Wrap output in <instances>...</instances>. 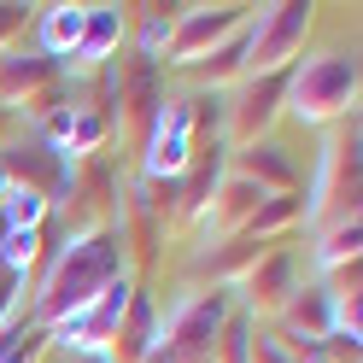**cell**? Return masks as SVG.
Listing matches in <instances>:
<instances>
[{"label": "cell", "mask_w": 363, "mask_h": 363, "mask_svg": "<svg viewBox=\"0 0 363 363\" xmlns=\"http://www.w3.org/2000/svg\"><path fill=\"white\" fill-rule=\"evenodd\" d=\"M118 276H123V229H94L82 240H65L48 264V276H41L35 316L41 323H59L71 311H88Z\"/></svg>", "instance_id": "cell-1"}, {"label": "cell", "mask_w": 363, "mask_h": 363, "mask_svg": "<svg viewBox=\"0 0 363 363\" xmlns=\"http://www.w3.org/2000/svg\"><path fill=\"white\" fill-rule=\"evenodd\" d=\"M299 123L323 129L334 118H346L357 106V59L352 53H316V59H299L287 71V100H281Z\"/></svg>", "instance_id": "cell-2"}, {"label": "cell", "mask_w": 363, "mask_h": 363, "mask_svg": "<svg viewBox=\"0 0 363 363\" xmlns=\"http://www.w3.org/2000/svg\"><path fill=\"white\" fill-rule=\"evenodd\" d=\"M229 293L211 287V293H176V299L164 305V316H158V340H164V352L176 363H211L217 357V340L223 328H229Z\"/></svg>", "instance_id": "cell-3"}, {"label": "cell", "mask_w": 363, "mask_h": 363, "mask_svg": "<svg viewBox=\"0 0 363 363\" xmlns=\"http://www.w3.org/2000/svg\"><path fill=\"white\" fill-rule=\"evenodd\" d=\"M194 135H199V106H194V100H182V94L158 100L141 176H147V182H182L188 164H194Z\"/></svg>", "instance_id": "cell-4"}, {"label": "cell", "mask_w": 363, "mask_h": 363, "mask_svg": "<svg viewBox=\"0 0 363 363\" xmlns=\"http://www.w3.org/2000/svg\"><path fill=\"white\" fill-rule=\"evenodd\" d=\"M311 217L316 223H340V217H357V123L352 135H334V141H323V152H316V188H311Z\"/></svg>", "instance_id": "cell-5"}, {"label": "cell", "mask_w": 363, "mask_h": 363, "mask_svg": "<svg viewBox=\"0 0 363 363\" xmlns=\"http://www.w3.org/2000/svg\"><path fill=\"white\" fill-rule=\"evenodd\" d=\"M311 12L316 6H305V0L258 12L252 24H246V41H252V53H246V77H252V71H287L293 48H299L305 30H311Z\"/></svg>", "instance_id": "cell-6"}, {"label": "cell", "mask_w": 363, "mask_h": 363, "mask_svg": "<svg viewBox=\"0 0 363 363\" xmlns=\"http://www.w3.org/2000/svg\"><path fill=\"white\" fill-rule=\"evenodd\" d=\"M246 6H199V12H176V30H170V65H182V71H194L206 53H217L223 41H229L240 24H246Z\"/></svg>", "instance_id": "cell-7"}, {"label": "cell", "mask_w": 363, "mask_h": 363, "mask_svg": "<svg viewBox=\"0 0 363 363\" xmlns=\"http://www.w3.org/2000/svg\"><path fill=\"white\" fill-rule=\"evenodd\" d=\"M281 100H287V71H252V77H240V94L229 106V135L252 147L258 135L276 123Z\"/></svg>", "instance_id": "cell-8"}, {"label": "cell", "mask_w": 363, "mask_h": 363, "mask_svg": "<svg viewBox=\"0 0 363 363\" xmlns=\"http://www.w3.org/2000/svg\"><path fill=\"white\" fill-rule=\"evenodd\" d=\"M118 340H123V346H111V363H141V357L158 352V305H152V293H141V287L129 293V311L118 323Z\"/></svg>", "instance_id": "cell-9"}, {"label": "cell", "mask_w": 363, "mask_h": 363, "mask_svg": "<svg viewBox=\"0 0 363 363\" xmlns=\"http://www.w3.org/2000/svg\"><path fill=\"white\" fill-rule=\"evenodd\" d=\"M118 41H123V6H88V24H82V41H77L71 65L77 71H94V65H106L118 53Z\"/></svg>", "instance_id": "cell-10"}, {"label": "cell", "mask_w": 363, "mask_h": 363, "mask_svg": "<svg viewBox=\"0 0 363 363\" xmlns=\"http://www.w3.org/2000/svg\"><path fill=\"white\" fill-rule=\"evenodd\" d=\"M246 287H252V305L258 311H281L293 293V246H276V252H264L252 264V276H246Z\"/></svg>", "instance_id": "cell-11"}, {"label": "cell", "mask_w": 363, "mask_h": 363, "mask_svg": "<svg viewBox=\"0 0 363 363\" xmlns=\"http://www.w3.org/2000/svg\"><path fill=\"white\" fill-rule=\"evenodd\" d=\"M235 170L246 176V182H258V188L269 194V188H293L299 182V170H293V158L276 147V141H252L240 158H235Z\"/></svg>", "instance_id": "cell-12"}, {"label": "cell", "mask_w": 363, "mask_h": 363, "mask_svg": "<svg viewBox=\"0 0 363 363\" xmlns=\"http://www.w3.org/2000/svg\"><path fill=\"white\" fill-rule=\"evenodd\" d=\"M53 211L48 188H35V182H12L6 194H0V229H41Z\"/></svg>", "instance_id": "cell-13"}, {"label": "cell", "mask_w": 363, "mask_h": 363, "mask_svg": "<svg viewBox=\"0 0 363 363\" xmlns=\"http://www.w3.org/2000/svg\"><path fill=\"white\" fill-rule=\"evenodd\" d=\"M88 24V6H41V53L48 59H71Z\"/></svg>", "instance_id": "cell-14"}, {"label": "cell", "mask_w": 363, "mask_h": 363, "mask_svg": "<svg viewBox=\"0 0 363 363\" xmlns=\"http://www.w3.org/2000/svg\"><path fill=\"white\" fill-rule=\"evenodd\" d=\"M246 24H252V18H246ZM246 24H240L229 41H223L217 53H206V59L194 65V77L206 82V88H223L229 77H246V53H252V41H246Z\"/></svg>", "instance_id": "cell-15"}, {"label": "cell", "mask_w": 363, "mask_h": 363, "mask_svg": "<svg viewBox=\"0 0 363 363\" xmlns=\"http://www.w3.org/2000/svg\"><path fill=\"white\" fill-rule=\"evenodd\" d=\"M41 264V229H0V269L24 281Z\"/></svg>", "instance_id": "cell-16"}, {"label": "cell", "mask_w": 363, "mask_h": 363, "mask_svg": "<svg viewBox=\"0 0 363 363\" xmlns=\"http://www.w3.org/2000/svg\"><path fill=\"white\" fill-rule=\"evenodd\" d=\"M41 82H53V59H48V53H35V59L6 53V59H0V94H18V88H41Z\"/></svg>", "instance_id": "cell-17"}, {"label": "cell", "mask_w": 363, "mask_h": 363, "mask_svg": "<svg viewBox=\"0 0 363 363\" xmlns=\"http://www.w3.org/2000/svg\"><path fill=\"white\" fill-rule=\"evenodd\" d=\"M357 217H340L334 229L323 235V246H316V269H346V264H357Z\"/></svg>", "instance_id": "cell-18"}, {"label": "cell", "mask_w": 363, "mask_h": 363, "mask_svg": "<svg viewBox=\"0 0 363 363\" xmlns=\"http://www.w3.org/2000/svg\"><path fill=\"white\" fill-rule=\"evenodd\" d=\"M100 141H106V118H100V111H88V106H77L71 129H65V164H71V158H88Z\"/></svg>", "instance_id": "cell-19"}, {"label": "cell", "mask_w": 363, "mask_h": 363, "mask_svg": "<svg viewBox=\"0 0 363 363\" xmlns=\"http://www.w3.org/2000/svg\"><path fill=\"white\" fill-rule=\"evenodd\" d=\"M170 30H176V18L147 12V18H141V59H152V65H158V53L170 48Z\"/></svg>", "instance_id": "cell-20"}, {"label": "cell", "mask_w": 363, "mask_h": 363, "mask_svg": "<svg viewBox=\"0 0 363 363\" xmlns=\"http://www.w3.org/2000/svg\"><path fill=\"white\" fill-rule=\"evenodd\" d=\"M41 352H48V334H41V328H24V340H18V346L0 357V363H35Z\"/></svg>", "instance_id": "cell-21"}, {"label": "cell", "mask_w": 363, "mask_h": 363, "mask_svg": "<svg viewBox=\"0 0 363 363\" xmlns=\"http://www.w3.org/2000/svg\"><path fill=\"white\" fill-rule=\"evenodd\" d=\"M24 24H30V6H0V41L12 30H24Z\"/></svg>", "instance_id": "cell-22"}, {"label": "cell", "mask_w": 363, "mask_h": 363, "mask_svg": "<svg viewBox=\"0 0 363 363\" xmlns=\"http://www.w3.org/2000/svg\"><path fill=\"white\" fill-rule=\"evenodd\" d=\"M6 188H12V176H6V170H0V194H6Z\"/></svg>", "instance_id": "cell-23"}]
</instances>
